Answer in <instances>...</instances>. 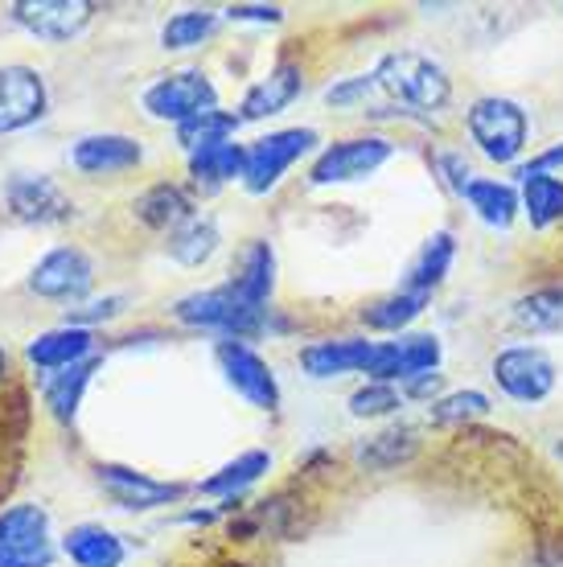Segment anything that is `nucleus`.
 Masks as SVG:
<instances>
[{"label":"nucleus","mask_w":563,"mask_h":567,"mask_svg":"<svg viewBox=\"0 0 563 567\" xmlns=\"http://www.w3.org/2000/svg\"><path fill=\"white\" fill-rule=\"evenodd\" d=\"M522 214L531 218V227L547 230L563 223V182L551 173H526L522 177Z\"/></svg>","instance_id":"27"},{"label":"nucleus","mask_w":563,"mask_h":567,"mask_svg":"<svg viewBox=\"0 0 563 567\" xmlns=\"http://www.w3.org/2000/svg\"><path fill=\"white\" fill-rule=\"evenodd\" d=\"M136 218H141L144 227H153V230H177L185 227L190 218H194V202L185 198V189L182 185H170V182H161V185H149L141 198H136Z\"/></svg>","instance_id":"21"},{"label":"nucleus","mask_w":563,"mask_h":567,"mask_svg":"<svg viewBox=\"0 0 563 567\" xmlns=\"http://www.w3.org/2000/svg\"><path fill=\"white\" fill-rule=\"evenodd\" d=\"M0 547L50 551V514L42 506H33V502L0 511Z\"/></svg>","instance_id":"25"},{"label":"nucleus","mask_w":563,"mask_h":567,"mask_svg":"<svg viewBox=\"0 0 563 567\" xmlns=\"http://www.w3.org/2000/svg\"><path fill=\"white\" fill-rule=\"evenodd\" d=\"M165 251H170L182 268H202L206 259L218 251V223L214 218H190L185 227H177L165 243Z\"/></svg>","instance_id":"28"},{"label":"nucleus","mask_w":563,"mask_h":567,"mask_svg":"<svg viewBox=\"0 0 563 567\" xmlns=\"http://www.w3.org/2000/svg\"><path fill=\"white\" fill-rule=\"evenodd\" d=\"M300 91H305V71H300L296 62H276V66L243 95L239 120L255 124V120L280 115L284 107H293V103L300 100Z\"/></svg>","instance_id":"16"},{"label":"nucleus","mask_w":563,"mask_h":567,"mask_svg":"<svg viewBox=\"0 0 563 567\" xmlns=\"http://www.w3.org/2000/svg\"><path fill=\"white\" fill-rule=\"evenodd\" d=\"M437 169L452 194H465L469 182H473V169H469L465 153H437Z\"/></svg>","instance_id":"39"},{"label":"nucleus","mask_w":563,"mask_h":567,"mask_svg":"<svg viewBox=\"0 0 563 567\" xmlns=\"http://www.w3.org/2000/svg\"><path fill=\"white\" fill-rule=\"evenodd\" d=\"M95 477L120 511H156V506H170L185 494V485L153 482V477H144L127 465H99Z\"/></svg>","instance_id":"14"},{"label":"nucleus","mask_w":563,"mask_h":567,"mask_svg":"<svg viewBox=\"0 0 563 567\" xmlns=\"http://www.w3.org/2000/svg\"><path fill=\"white\" fill-rule=\"evenodd\" d=\"M514 326L531 329V333L563 329V288H539L531 297H522L514 305Z\"/></svg>","instance_id":"32"},{"label":"nucleus","mask_w":563,"mask_h":567,"mask_svg":"<svg viewBox=\"0 0 563 567\" xmlns=\"http://www.w3.org/2000/svg\"><path fill=\"white\" fill-rule=\"evenodd\" d=\"M95 350V333L91 329H79V326H58L50 333H38V338L29 341V362L42 370H66V367H79L86 362Z\"/></svg>","instance_id":"18"},{"label":"nucleus","mask_w":563,"mask_h":567,"mask_svg":"<svg viewBox=\"0 0 563 567\" xmlns=\"http://www.w3.org/2000/svg\"><path fill=\"white\" fill-rule=\"evenodd\" d=\"M461 198H465L469 210L478 214L481 223H485V227H493V230H506L522 210L519 189H514V185H506V182H493V177H473Z\"/></svg>","instance_id":"22"},{"label":"nucleus","mask_w":563,"mask_h":567,"mask_svg":"<svg viewBox=\"0 0 563 567\" xmlns=\"http://www.w3.org/2000/svg\"><path fill=\"white\" fill-rule=\"evenodd\" d=\"M375 91H379L375 74H358V79H346V83L329 86V91H325V103H329V107H358V103H367Z\"/></svg>","instance_id":"37"},{"label":"nucleus","mask_w":563,"mask_h":567,"mask_svg":"<svg viewBox=\"0 0 563 567\" xmlns=\"http://www.w3.org/2000/svg\"><path fill=\"white\" fill-rule=\"evenodd\" d=\"M423 305H428V297H416V292H391V297L375 300L370 309H362V321H367L370 329H382V333H403V329L416 321L423 312Z\"/></svg>","instance_id":"31"},{"label":"nucleus","mask_w":563,"mask_h":567,"mask_svg":"<svg viewBox=\"0 0 563 567\" xmlns=\"http://www.w3.org/2000/svg\"><path fill=\"white\" fill-rule=\"evenodd\" d=\"M54 547L50 551H17V547H0V567H50Z\"/></svg>","instance_id":"41"},{"label":"nucleus","mask_w":563,"mask_h":567,"mask_svg":"<svg viewBox=\"0 0 563 567\" xmlns=\"http://www.w3.org/2000/svg\"><path fill=\"white\" fill-rule=\"evenodd\" d=\"M490 412V395L485 391H452V395H440L432 408H428V420L440 427L449 424H465V420H478V415Z\"/></svg>","instance_id":"35"},{"label":"nucleus","mask_w":563,"mask_h":567,"mask_svg":"<svg viewBox=\"0 0 563 567\" xmlns=\"http://www.w3.org/2000/svg\"><path fill=\"white\" fill-rule=\"evenodd\" d=\"M465 128H469V141L478 144V153L485 156V161L510 165V161H519L522 148H526L531 120L522 112V103L506 100V95H481L465 112Z\"/></svg>","instance_id":"3"},{"label":"nucleus","mask_w":563,"mask_h":567,"mask_svg":"<svg viewBox=\"0 0 563 567\" xmlns=\"http://www.w3.org/2000/svg\"><path fill=\"white\" fill-rule=\"evenodd\" d=\"M144 161V148L132 136L120 132H95L71 144V165L86 177H108V173H127Z\"/></svg>","instance_id":"15"},{"label":"nucleus","mask_w":563,"mask_h":567,"mask_svg":"<svg viewBox=\"0 0 563 567\" xmlns=\"http://www.w3.org/2000/svg\"><path fill=\"white\" fill-rule=\"evenodd\" d=\"M375 354V341L362 338H338V341H317L300 350V367L313 379H338V374H362Z\"/></svg>","instance_id":"17"},{"label":"nucleus","mask_w":563,"mask_h":567,"mask_svg":"<svg viewBox=\"0 0 563 567\" xmlns=\"http://www.w3.org/2000/svg\"><path fill=\"white\" fill-rule=\"evenodd\" d=\"M440 386H444V379H440L437 370H432V374H420V379L403 383V399H432V403H437Z\"/></svg>","instance_id":"42"},{"label":"nucleus","mask_w":563,"mask_h":567,"mask_svg":"<svg viewBox=\"0 0 563 567\" xmlns=\"http://www.w3.org/2000/svg\"><path fill=\"white\" fill-rule=\"evenodd\" d=\"M231 288H235L243 300L259 305V309L268 305L272 288H276V251H272V243L252 239L247 247H243L239 259H235V276H231Z\"/></svg>","instance_id":"20"},{"label":"nucleus","mask_w":563,"mask_h":567,"mask_svg":"<svg viewBox=\"0 0 563 567\" xmlns=\"http://www.w3.org/2000/svg\"><path fill=\"white\" fill-rule=\"evenodd\" d=\"M214 29H218V17L214 13H202V9H185V13L170 17L165 29H161V45L165 50H194L211 38Z\"/></svg>","instance_id":"34"},{"label":"nucleus","mask_w":563,"mask_h":567,"mask_svg":"<svg viewBox=\"0 0 563 567\" xmlns=\"http://www.w3.org/2000/svg\"><path fill=\"white\" fill-rule=\"evenodd\" d=\"M214 358L223 367L226 383L235 386L252 408H259V412H276L280 408V383H276L272 367L255 354L247 341H218Z\"/></svg>","instance_id":"11"},{"label":"nucleus","mask_w":563,"mask_h":567,"mask_svg":"<svg viewBox=\"0 0 563 567\" xmlns=\"http://www.w3.org/2000/svg\"><path fill=\"white\" fill-rule=\"evenodd\" d=\"M403 408V391L391 383H367L350 395V415L358 420H379V415H391Z\"/></svg>","instance_id":"36"},{"label":"nucleus","mask_w":563,"mask_h":567,"mask_svg":"<svg viewBox=\"0 0 563 567\" xmlns=\"http://www.w3.org/2000/svg\"><path fill=\"white\" fill-rule=\"evenodd\" d=\"M272 468V456L268 453H243V456H235L231 465H223L214 477H206L202 482V494H211V497H235V494H243L247 485H255L264 473Z\"/></svg>","instance_id":"29"},{"label":"nucleus","mask_w":563,"mask_h":567,"mask_svg":"<svg viewBox=\"0 0 563 567\" xmlns=\"http://www.w3.org/2000/svg\"><path fill=\"white\" fill-rule=\"evenodd\" d=\"M493 379L519 403H543L555 391L560 370H555L547 350H539V346H506L493 358Z\"/></svg>","instance_id":"6"},{"label":"nucleus","mask_w":563,"mask_h":567,"mask_svg":"<svg viewBox=\"0 0 563 567\" xmlns=\"http://www.w3.org/2000/svg\"><path fill=\"white\" fill-rule=\"evenodd\" d=\"M243 120L231 112H202L194 115L190 124H177V141H182V148H190V153H197V148H206V144H218V141H231L235 136V128H239Z\"/></svg>","instance_id":"33"},{"label":"nucleus","mask_w":563,"mask_h":567,"mask_svg":"<svg viewBox=\"0 0 563 567\" xmlns=\"http://www.w3.org/2000/svg\"><path fill=\"white\" fill-rule=\"evenodd\" d=\"M173 317L190 329H214V333H226V341L259 338V333L268 329V309H259V305H252V300H243L231 284L182 297L177 305H173Z\"/></svg>","instance_id":"2"},{"label":"nucleus","mask_w":563,"mask_h":567,"mask_svg":"<svg viewBox=\"0 0 563 567\" xmlns=\"http://www.w3.org/2000/svg\"><path fill=\"white\" fill-rule=\"evenodd\" d=\"M444 350L437 333H399L395 341H375V354L362 374H370V383H411L420 374H432Z\"/></svg>","instance_id":"4"},{"label":"nucleus","mask_w":563,"mask_h":567,"mask_svg":"<svg viewBox=\"0 0 563 567\" xmlns=\"http://www.w3.org/2000/svg\"><path fill=\"white\" fill-rule=\"evenodd\" d=\"M452 259H457V239H452V230H437V235L420 247V256L411 259L408 280H403V292L428 297L432 288H440V284H444V276H449V268H452Z\"/></svg>","instance_id":"23"},{"label":"nucleus","mask_w":563,"mask_h":567,"mask_svg":"<svg viewBox=\"0 0 563 567\" xmlns=\"http://www.w3.org/2000/svg\"><path fill=\"white\" fill-rule=\"evenodd\" d=\"M45 103H50V91L33 66H21V62L0 66V136L38 124L45 115Z\"/></svg>","instance_id":"13"},{"label":"nucleus","mask_w":563,"mask_h":567,"mask_svg":"<svg viewBox=\"0 0 563 567\" xmlns=\"http://www.w3.org/2000/svg\"><path fill=\"white\" fill-rule=\"evenodd\" d=\"M95 13L99 9L91 0H17L9 4V17L38 42H71L91 25Z\"/></svg>","instance_id":"10"},{"label":"nucleus","mask_w":563,"mask_h":567,"mask_svg":"<svg viewBox=\"0 0 563 567\" xmlns=\"http://www.w3.org/2000/svg\"><path fill=\"white\" fill-rule=\"evenodd\" d=\"M4 206L13 210V218L33 223V227H54V223H66L74 214L62 185L45 173H13L4 182Z\"/></svg>","instance_id":"12"},{"label":"nucleus","mask_w":563,"mask_h":567,"mask_svg":"<svg viewBox=\"0 0 563 567\" xmlns=\"http://www.w3.org/2000/svg\"><path fill=\"white\" fill-rule=\"evenodd\" d=\"M226 17H231V21H255V25H276L284 13L276 4H231Z\"/></svg>","instance_id":"40"},{"label":"nucleus","mask_w":563,"mask_h":567,"mask_svg":"<svg viewBox=\"0 0 563 567\" xmlns=\"http://www.w3.org/2000/svg\"><path fill=\"white\" fill-rule=\"evenodd\" d=\"M416 449H420V440L411 427H387L379 436H370L367 444H358V461L367 468H395L403 465Z\"/></svg>","instance_id":"30"},{"label":"nucleus","mask_w":563,"mask_h":567,"mask_svg":"<svg viewBox=\"0 0 563 567\" xmlns=\"http://www.w3.org/2000/svg\"><path fill=\"white\" fill-rule=\"evenodd\" d=\"M375 83L391 103L416 107V112H440L452 100L449 71L428 54H416V50L382 54L379 66H375Z\"/></svg>","instance_id":"1"},{"label":"nucleus","mask_w":563,"mask_h":567,"mask_svg":"<svg viewBox=\"0 0 563 567\" xmlns=\"http://www.w3.org/2000/svg\"><path fill=\"white\" fill-rule=\"evenodd\" d=\"M124 309V297H103V300H91V305H79V309H66V326H79L86 329L91 321H108L115 312Z\"/></svg>","instance_id":"38"},{"label":"nucleus","mask_w":563,"mask_h":567,"mask_svg":"<svg viewBox=\"0 0 563 567\" xmlns=\"http://www.w3.org/2000/svg\"><path fill=\"white\" fill-rule=\"evenodd\" d=\"M395 156V144L387 136H358V141L329 144L309 169V185H346L362 182L375 169H382Z\"/></svg>","instance_id":"8"},{"label":"nucleus","mask_w":563,"mask_h":567,"mask_svg":"<svg viewBox=\"0 0 563 567\" xmlns=\"http://www.w3.org/2000/svg\"><path fill=\"white\" fill-rule=\"evenodd\" d=\"M4 370H9V354L0 350V379H4Z\"/></svg>","instance_id":"44"},{"label":"nucleus","mask_w":563,"mask_h":567,"mask_svg":"<svg viewBox=\"0 0 563 567\" xmlns=\"http://www.w3.org/2000/svg\"><path fill=\"white\" fill-rule=\"evenodd\" d=\"M243 169H247V148L235 141H218L190 153V177L202 189H218V185L235 182V177H243Z\"/></svg>","instance_id":"24"},{"label":"nucleus","mask_w":563,"mask_h":567,"mask_svg":"<svg viewBox=\"0 0 563 567\" xmlns=\"http://www.w3.org/2000/svg\"><path fill=\"white\" fill-rule=\"evenodd\" d=\"M144 112L153 120H173V124H190L194 115L214 112L218 107V91L202 71H177L156 79L141 95Z\"/></svg>","instance_id":"5"},{"label":"nucleus","mask_w":563,"mask_h":567,"mask_svg":"<svg viewBox=\"0 0 563 567\" xmlns=\"http://www.w3.org/2000/svg\"><path fill=\"white\" fill-rule=\"evenodd\" d=\"M321 141L313 128H284V132H272L264 141H255L247 148V169H243V185L252 189V194H268L280 185V177L293 169L300 156L309 153L313 144Z\"/></svg>","instance_id":"7"},{"label":"nucleus","mask_w":563,"mask_h":567,"mask_svg":"<svg viewBox=\"0 0 563 567\" xmlns=\"http://www.w3.org/2000/svg\"><path fill=\"white\" fill-rule=\"evenodd\" d=\"M91 280H95V264L83 247H54L29 271V292L71 305V300H83L91 292Z\"/></svg>","instance_id":"9"},{"label":"nucleus","mask_w":563,"mask_h":567,"mask_svg":"<svg viewBox=\"0 0 563 567\" xmlns=\"http://www.w3.org/2000/svg\"><path fill=\"white\" fill-rule=\"evenodd\" d=\"M62 551H66V559H71L74 567H124V559H127L124 539L99 523L71 526L66 539H62Z\"/></svg>","instance_id":"19"},{"label":"nucleus","mask_w":563,"mask_h":567,"mask_svg":"<svg viewBox=\"0 0 563 567\" xmlns=\"http://www.w3.org/2000/svg\"><path fill=\"white\" fill-rule=\"evenodd\" d=\"M95 367H99V358H86L79 367H66L45 379V408H50V415H54L58 424H74L79 403H83V391H86V383H91Z\"/></svg>","instance_id":"26"},{"label":"nucleus","mask_w":563,"mask_h":567,"mask_svg":"<svg viewBox=\"0 0 563 567\" xmlns=\"http://www.w3.org/2000/svg\"><path fill=\"white\" fill-rule=\"evenodd\" d=\"M551 169H563V141L551 144V148H543V153H539L531 165H522L519 177H526V173H551Z\"/></svg>","instance_id":"43"}]
</instances>
